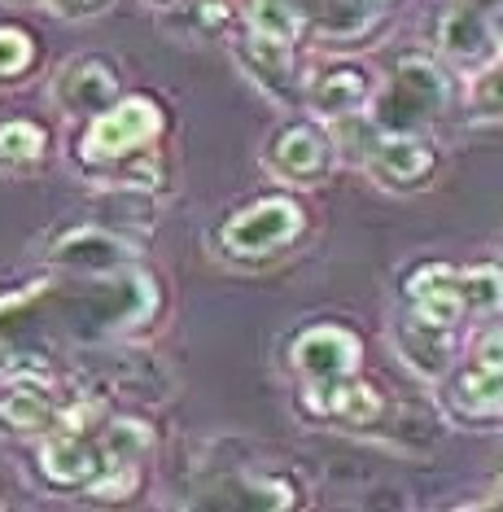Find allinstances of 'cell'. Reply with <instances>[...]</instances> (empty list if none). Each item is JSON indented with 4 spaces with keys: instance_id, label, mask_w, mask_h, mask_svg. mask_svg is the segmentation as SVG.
<instances>
[{
    "instance_id": "1",
    "label": "cell",
    "mask_w": 503,
    "mask_h": 512,
    "mask_svg": "<svg viewBox=\"0 0 503 512\" xmlns=\"http://www.w3.org/2000/svg\"><path fill=\"white\" fill-rule=\"evenodd\" d=\"M451 106V75L442 71L434 57L407 53L385 88L372 97V123L381 132H416V127L434 123Z\"/></svg>"
},
{
    "instance_id": "2",
    "label": "cell",
    "mask_w": 503,
    "mask_h": 512,
    "mask_svg": "<svg viewBox=\"0 0 503 512\" xmlns=\"http://www.w3.org/2000/svg\"><path fill=\"white\" fill-rule=\"evenodd\" d=\"M302 232V206L289 197H263V202L245 206L219 228V246L232 259H267V254L285 250Z\"/></svg>"
},
{
    "instance_id": "3",
    "label": "cell",
    "mask_w": 503,
    "mask_h": 512,
    "mask_svg": "<svg viewBox=\"0 0 503 512\" xmlns=\"http://www.w3.org/2000/svg\"><path fill=\"white\" fill-rule=\"evenodd\" d=\"M158 106L145 97H127L114 101L105 114H97L88 127V141H84V158L88 162H123L132 158L136 149H145L158 136Z\"/></svg>"
},
{
    "instance_id": "4",
    "label": "cell",
    "mask_w": 503,
    "mask_h": 512,
    "mask_svg": "<svg viewBox=\"0 0 503 512\" xmlns=\"http://www.w3.org/2000/svg\"><path fill=\"white\" fill-rule=\"evenodd\" d=\"M438 49L447 53L451 66L469 75H482L499 62V31L490 27V18L482 14V5H451L447 14L438 18Z\"/></svg>"
},
{
    "instance_id": "5",
    "label": "cell",
    "mask_w": 503,
    "mask_h": 512,
    "mask_svg": "<svg viewBox=\"0 0 503 512\" xmlns=\"http://www.w3.org/2000/svg\"><path fill=\"white\" fill-rule=\"evenodd\" d=\"M289 359H294L298 377H307L311 386L350 377L355 364H359V337L350 329H342V324H315V329L298 333Z\"/></svg>"
},
{
    "instance_id": "6",
    "label": "cell",
    "mask_w": 503,
    "mask_h": 512,
    "mask_svg": "<svg viewBox=\"0 0 503 512\" xmlns=\"http://www.w3.org/2000/svg\"><path fill=\"white\" fill-rule=\"evenodd\" d=\"M307 106L320 114V119H333L342 123L350 114H359L364 106H372V97H377V84H372L368 66L359 62H333V66H320V71L311 75L307 84Z\"/></svg>"
},
{
    "instance_id": "7",
    "label": "cell",
    "mask_w": 503,
    "mask_h": 512,
    "mask_svg": "<svg viewBox=\"0 0 503 512\" xmlns=\"http://www.w3.org/2000/svg\"><path fill=\"white\" fill-rule=\"evenodd\" d=\"M49 263L53 267H66L70 276H101V272H119V267H132L136 263V246L105 228H79V232H66L62 241L49 250Z\"/></svg>"
},
{
    "instance_id": "8",
    "label": "cell",
    "mask_w": 503,
    "mask_h": 512,
    "mask_svg": "<svg viewBox=\"0 0 503 512\" xmlns=\"http://www.w3.org/2000/svg\"><path fill=\"white\" fill-rule=\"evenodd\" d=\"M53 101L66 114H88L97 119L119 101V79H114V66H105L101 57H75V62L62 66V75L53 79Z\"/></svg>"
},
{
    "instance_id": "9",
    "label": "cell",
    "mask_w": 503,
    "mask_h": 512,
    "mask_svg": "<svg viewBox=\"0 0 503 512\" xmlns=\"http://www.w3.org/2000/svg\"><path fill=\"white\" fill-rule=\"evenodd\" d=\"M267 167L276 171L280 180L294 184H311L329 171V136L311 123H289L280 127L267 145Z\"/></svg>"
},
{
    "instance_id": "10",
    "label": "cell",
    "mask_w": 503,
    "mask_h": 512,
    "mask_svg": "<svg viewBox=\"0 0 503 512\" xmlns=\"http://www.w3.org/2000/svg\"><path fill=\"white\" fill-rule=\"evenodd\" d=\"M237 57H241V66L250 71V79L267 92V97L298 101L302 92H307L289 44H276V40H263V36H254V31H245L241 44H237Z\"/></svg>"
},
{
    "instance_id": "11",
    "label": "cell",
    "mask_w": 503,
    "mask_h": 512,
    "mask_svg": "<svg viewBox=\"0 0 503 512\" xmlns=\"http://www.w3.org/2000/svg\"><path fill=\"white\" fill-rule=\"evenodd\" d=\"M294 504V486L280 477L228 473L215 477L202 495H193V508H241V512H280Z\"/></svg>"
},
{
    "instance_id": "12",
    "label": "cell",
    "mask_w": 503,
    "mask_h": 512,
    "mask_svg": "<svg viewBox=\"0 0 503 512\" xmlns=\"http://www.w3.org/2000/svg\"><path fill=\"white\" fill-rule=\"evenodd\" d=\"M451 263H429L416 267L412 281H407V298H412V316L434 324V329H455L464 316V298H460V281H455Z\"/></svg>"
},
{
    "instance_id": "13",
    "label": "cell",
    "mask_w": 503,
    "mask_h": 512,
    "mask_svg": "<svg viewBox=\"0 0 503 512\" xmlns=\"http://www.w3.org/2000/svg\"><path fill=\"white\" fill-rule=\"evenodd\" d=\"M368 171L377 176L381 184H394V189H412L429 176V167H434V154H429V145L420 141L416 132H381L377 145L368 149Z\"/></svg>"
},
{
    "instance_id": "14",
    "label": "cell",
    "mask_w": 503,
    "mask_h": 512,
    "mask_svg": "<svg viewBox=\"0 0 503 512\" xmlns=\"http://www.w3.org/2000/svg\"><path fill=\"white\" fill-rule=\"evenodd\" d=\"M40 469L53 486H84L88 491V486L101 477L105 460L84 434H75V429H57V434H49L44 447H40Z\"/></svg>"
},
{
    "instance_id": "15",
    "label": "cell",
    "mask_w": 503,
    "mask_h": 512,
    "mask_svg": "<svg viewBox=\"0 0 503 512\" xmlns=\"http://www.w3.org/2000/svg\"><path fill=\"white\" fill-rule=\"evenodd\" d=\"M390 0H298L302 18L320 40H355L381 18Z\"/></svg>"
},
{
    "instance_id": "16",
    "label": "cell",
    "mask_w": 503,
    "mask_h": 512,
    "mask_svg": "<svg viewBox=\"0 0 503 512\" xmlns=\"http://www.w3.org/2000/svg\"><path fill=\"white\" fill-rule=\"evenodd\" d=\"M311 403L320 416H333L342 425H372L381 421V394L368 386V381H355V377H337V381H320L311 386Z\"/></svg>"
},
{
    "instance_id": "17",
    "label": "cell",
    "mask_w": 503,
    "mask_h": 512,
    "mask_svg": "<svg viewBox=\"0 0 503 512\" xmlns=\"http://www.w3.org/2000/svg\"><path fill=\"white\" fill-rule=\"evenodd\" d=\"M394 342H399L403 364L416 372V377H442L451 364V346H447V329H434V324L407 316L399 329H394Z\"/></svg>"
},
{
    "instance_id": "18",
    "label": "cell",
    "mask_w": 503,
    "mask_h": 512,
    "mask_svg": "<svg viewBox=\"0 0 503 512\" xmlns=\"http://www.w3.org/2000/svg\"><path fill=\"white\" fill-rule=\"evenodd\" d=\"M97 451L110 473H136V464L154 451V429L145 421H132V416H119V421L105 425Z\"/></svg>"
},
{
    "instance_id": "19",
    "label": "cell",
    "mask_w": 503,
    "mask_h": 512,
    "mask_svg": "<svg viewBox=\"0 0 503 512\" xmlns=\"http://www.w3.org/2000/svg\"><path fill=\"white\" fill-rule=\"evenodd\" d=\"M53 425H57L53 403L27 381L0 394V429H9V434H44Z\"/></svg>"
},
{
    "instance_id": "20",
    "label": "cell",
    "mask_w": 503,
    "mask_h": 512,
    "mask_svg": "<svg viewBox=\"0 0 503 512\" xmlns=\"http://www.w3.org/2000/svg\"><path fill=\"white\" fill-rule=\"evenodd\" d=\"M451 394H455V407H460L464 416H473V421L503 416V372H495V368L473 364L469 372L455 377Z\"/></svg>"
},
{
    "instance_id": "21",
    "label": "cell",
    "mask_w": 503,
    "mask_h": 512,
    "mask_svg": "<svg viewBox=\"0 0 503 512\" xmlns=\"http://www.w3.org/2000/svg\"><path fill=\"white\" fill-rule=\"evenodd\" d=\"M245 22H250L254 36L289 44V49H294V40L302 36V27H307L298 0H250V5H245Z\"/></svg>"
},
{
    "instance_id": "22",
    "label": "cell",
    "mask_w": 503,
    "mask_h": 512,
    "mask_svg": "<svg viewBox=\"0 0 503 512\" xmlns=\"http://www.w3.org/2000/svg\"><path fill=\"white\" fill-rule=\"evenodd\" d=\"M464 298V316H499L503 311V272L495 263H477L455 276Z\"/></svg>"
},
{
    "instance_id": "23",
    "label": "cell",
    "mask_w": 503,
    "mask_h": 512,
    "mask_svg": "<svg viewBox=\"0 0 503 512\" xmlns=\"http://www.w3.org/2000/svg\"><path fill=\"white\" fill-rule=\"evenodd\" d=\"M40 149H44V132L31 119L0 123V158L5 162H35Z\"/></svg>"
},
{
    "instance_id": "24",
    "label": "cell",
    "mask_w": 503,
    "mask_h": 512,
    "mask_svg": "<svg viewBox=\"0 0 503 512\" xmlns=\"http://www.w3.org/2000/svg\"><path fill=\"white\" fill-rule=\"evenodd\" d=\"M184 22L206 40L224 36L232 27V0H189V5H184Z\"/></svg>"
},
{
    "instance_id": "25",
    "label": "cell",
    "mask_w": 503,
    "mask_h": 512,
    "mask_svg": "<svg viewBox=\"0 0 503 512\" xmlns=\"http://www.w3.org/2000/svg\"><path fill=\"white\" fill-rule=\"evenodd\" d=\"M31 57H35V49L18 27H0V79L22 75L31 66Z\"/></svg>"
},
{
    "instance_id": "26",
    "label": "cell",
    "mask_w": 503,
    "mask_h": 512,
    "mask_svg": "<svg viewBox=\"0 0 503 512\" xmlns=\"http://www.w3.org/2000/svg\"><path fill=\"white\" fill-rule=\"evenodd\" d=\"M473 97H477V106H482V110H503V57L490 66V71L477 75Z\"/></svg>"
},
{
    "instance_id": "27",
    "label": "cell",
    "mask_w": 503,
    "mask_h": 512,
    "mask_svg": "<svg viewBox=\"0 0 503 512\" xmlns=\"http://www.w3.org/2000/svg\"><path fill=\"white\" fill-rule=\"evenodd\" d=\"M477 364L503 372V333H499V329H490L482 342H477Z\"/></svg>"
},
{
    "instance_id": "28",
    "label": "cell",
    "mask_w": 503,
    "mask_h": 512,
    "mask_svg": "<svg viewBox=\"0 0 503 512\" xmlns=\"http://www.w3.org/2000/svg\"><path fill=\"white\" fill-rule=\"evenodd\" d=\"M105 5H110V0H49V9L62 18H92V14H101Z\"/></svg>"
},
{
    "instance_id": "29",
    "label": "cell",
    "mask_w": 503,
    "mask_h": 512,
    "mask_svg": "<svg viewBox=\"0 0 503 512\" xmlns=\"http://www.w3.org/2000/svg\"><path fill=\"white\" fill-rule=\"evenodd\" d=\"M490 504H499V508H503V473H499V482H495V499H490Z\"/></svg>"
},
{
    "instance_id": "30",
    "label": "cell",
    "mask_w": 503,
    "mask_h": 512,
    "mask_svg": "<svg viewBox=\"0 0 503 512\" xmlns=\"http://www.w3.org/2000/svg\"><path fill=\"white\" fill-rule=\"evenodd\" d=\"M149 5H175V0H149Z\"/></svg>"
},
{
    "instance_id": "31",
    "label": "cell",
    "mask_w": 503,
    "mask_h": 512,
    "mask_svg": "<svg viewBox=\"0 0 503 512\" xmlns=\"http://www.w3.org/2000/svg\"><path fill=\"white\" fill-rule=\"evenodd\" d=\"M499 57H503V27H499Z\"/></svg>"
}]
</instances>
